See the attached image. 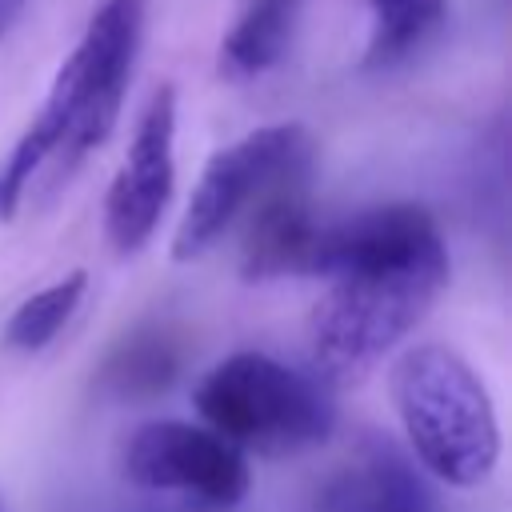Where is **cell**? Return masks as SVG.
Segmentation results:
<instances>
[{
    "mask_svg": "<svg viewBox=\"0 0 512 512\" xmlns=\"http://www.w3.org/2000/svg\"><path fill=\"white\" fill-rule=\"evenodd\" d=\"M308 276L328 280L308 320L312 376L352 384L432 312L448 284V248L428 208L376 204L320 220Z\"/></svg>",
    "mask_w": 512,
    "mask_h": 512,
    "instance_id": "6da1fadb",
    "label": "cell"
},
{
    "mask_svg": "<svg viewBox=\"0 0 512 512\" xmlns=\"http://www.w3.org/2000/svg\"><path fill=\"white\" fill-rule=\"evenodd\" d=\"M144 0H100L76 48L52 76V88L0 164V220H12L32 176L48 164H80L100 148L124 108L132 68L144 44Z\"/></svg>",
    "mask_w": 512,
    "mask_h": 512,
    "instance_id": "7a4b0ae2",
    "label": "cell"
},
{
    "mask_svg": "<svg viewBox=\"0 0 512 512\" xmlns=\"http://www.w3.org/2000/svg\"><path fill=\"white\" fill-rule=\"evenodd\" d=\"M392 404L416 460L444 484L476 488L500 460V424L476 368L444 348L416 344L392 364Z\"/></svg>",
    "mask_w": 512,
    "mask_h": 512,
    "instance_id": "3957f363",
    "label": "cell"
},
{
    "mask_svg": "<svg viewBox=\"0 0 512 512\" xmlns=\"http://www.w3.org/2000/svg\"><path fill=\"white\" fill-rule=\"evenodd\" d=\"M196 412L236 452L296 456L328 440L336 404L312 372L268 352H236L196 384Z\"/></svg>",
    "mask_w": 512,
    "mask_h": 512,
    "instance_id": "277c9868",
    "label": "cell"
},
{
    "mask_svg": "<svg viewBox=\"0 0 512 512\" xmlns=\"http://www.w3.org/2000/svg\"><path fill=\"white\" fill-rule=\"evenodd\" d=\"M316 144L304 124H260L240 140L216 148L200 168L188 208L172 236V260H200L240 216H248L272 188L312 176Z\"/></svg>",
    "mask_w": 512,
    "mask_h": 512,
    "instance_id": "5b68a950",
    "label": "cell"
},
{
    "mask_svg": "<svg viewBox=\"0 0 512 512\" xmlns=\"http://www.w3.org/2000/svg\"><path fill=\"white\" fill-rule=\"evenodd\" d=\"M124 476L136 492L176 500L184 512H224L248 492L244 452L184 420L140 424L124 444Z\"/></svg>",
    "mask_w": 512,
    "mask_h": 512,
    "instance_id": "8992f818",
    "label": "cell"
},
{
    "mask_svg": "<svg viewBox=\"0 0 512 512\" xmlns=\"http://www.w3.org/2000/svg\"><path fill=\"white\" fill-rule=\"evenodd\" d=\"M176 188V88L160 84L132 128L124 164L104 196V236L120 256H136L160 228Z\"/></svg>",
    "mask_w": 512,
    "mask_h": 512,
    "instance_id": "52a82bcc",
    "label": "cell"
},
{
    "mask_svg": "<svg viewBox=\"0 0 512 512\" xmlns=\"http://www.w3.org/2000/svg\"><path fill=\"white\" fill-rule=\"evenodd\" d=\"M316 512H436V500L416 464L392 440L372 436L320 484Z\"/></svg>",
    "mask_w": 512,
    "mask_h": 512,
    "instance_id": "ba28073f",
    "label": "cell"
},
{
    "mask_svg": "<svg viewBox=\"0 0 512 512\" xmlns=\"http://www.w3.org/2000/svg\"><path fill=\"white\" fill-rule=\"evenodd\" d=\"M312 176L288 180L272 188L244 224V256L240 272L244 280H280V276H308L312 244L320 232V220L312 212Z\"/></svg>",
    "mask_w": 512,
    "mask_h": 512,
    "instance_id": "9c48e42d",
    "label": "cell"
},
{
    "mask_svg": "<svg viewBox=\"0 0 512 512\" xmlns=\"http://www.w3.org/2000/svg\"><path fill=\"white\" fill-rule=\"evenodd\" d=\"M300 4L304 0H248L216 48V72L232 84L272 72L292 44Z\"/></svg>",
    "mask_w": 512,
    "mask_h": 512,
    "instance_id": "30bf717a",
    "label": "cell"
},
{
    "mask_svg": "<svg viewBox=\"0 0 512 512\" xmlns=\"http://www.w3.org/2000/svg\"><path fill=\"white\" fill-rule=\"evenodd\" d=\"M184 368V340L168 324L132 328L100 364V388L116 400H152L176 384Z\"/></svg>",
    "mask_w": 512,
    "mask_h": 512,
    "instance_id": "8fae6325",
    "label": "cell"
},
{
    "mask_svg": "<svg viewBox=\"0 0 512 512\" xmlns=\"http://www.w3.org/2000/svg\"><path fill=\"white\" fill-rule=\"evenodd\" d=\"M372 32L364 48V68L384 72L420 56L448 20V0H368Z\"/></svg>",
    "mask_w": 512,
    "mask_h": 512,
    "instance_id": "7c38bea8",
    "label": "cell"
},
{
    "mask_svg": "<svg viewBox=\"0 0 512 512\" xmlns=\"http://www.w3.org/2000/svg\"><path fill=\"white\" fill-rule=\"evenodd\" d=\"M84 284H88L84 272H68L60 280L36 288L32 296H24L16 304V312L8 316V324H4V344L16 348V352H40V348H48L60 336V328L72 320V312L80 308Z\"/></svg>",
    "mask_w": 512,
    "mask_h": 512,
    "instance_id": "4fadbf2b",
    "label": "cell"
},
{
    "mask_svg": "<svg viewBox=\"0 0 512 512\" xmlns=\"http://www.w3.org/2000/svg\"><path fill=\"white\" fill-rule=\"evenodd\" d=\"M24 4H28V0H0V40H4V36H8V28L20 20Z\"/></svg>",
    "mask_w": 512,
    "mask_h": 512,
    "instance_id": "5bb4252c",
    "label": "cell"
},
{
    "mask_svg": "<svg viewBox=\"0 0 512 512\" xmlns=\"http://www.w3.org/2000/svg\"><path fill=\"white\" fill-rule=\"evenodd\" d=\"M116 512H168V508H160L156 500H144V496H136V500H124Z\"/></svg>",
    "mask_w": 512,
    "mask_h": 512,
    "instance_id": "9a60e30c",
    "label": "cell"
},
{
    "mask_svg": "<svg viewBox=\"0 0 512 512\" xmlns=\"http://www.w3.org/2000/svg\"><path fill=\"white\" fill-rule=\"evenodd\" d=\"M0 512H4V504H0Z\"/></svg>",
    "mask_w": 512,
    "mask_h": 512,
    "instance_id": "2e32d148",
    "label": "cell"
}]
</instances>
